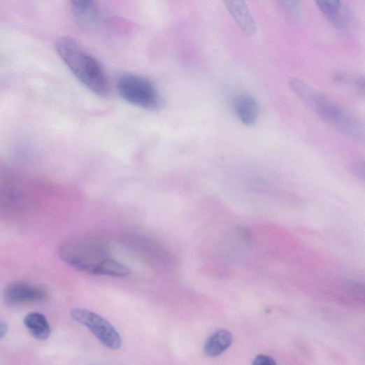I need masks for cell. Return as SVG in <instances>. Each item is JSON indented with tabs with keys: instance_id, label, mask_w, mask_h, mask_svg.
I'll use <instances>...</instances> for the list:
<instances>
[{
	"instance_id": "6da1fadb",
	"label": "cell",
	"mask_w": 365,
	"mask_h": 365,
	"mask_svg": "<svg viewBox=\"0 0 365 365\" xmlns=\"http://www.w3.org/2000/svg\"><path fill=\"white\" fill-rule=\"evenodd\" d=\"M289 87L324 121L347 134L360 140L364 138L362 120L338 103L319 92L299 79H292Z\"/></svg>"
},
{
	"instance_id": "7a4b0ae2",
	"label": "cell",
	"mask_w": 365,
	"mask_h": 365,
	"mask_svg": "<svg viewBox=\"0 0 365 365\" xmlns=\"http://www.w3.org/2000/svg\"><path fill=\"white\" fill-rule=\"evenodd\" d=\"M56 50L73 74L88 89L99 96H107L109 83L99 62L76 40L68 36L60 38Z\"/></svg>"
},
{
	"instance_id": "3957f363",
	"label": "cell",
	"mask_w": 365,
	"mask_h": 365,
	"mask_svg": "<svg viewBox=\"0 0 365 365\" xmlns=\"http://www.w3.org/2000/svg\"><path fill=\"white\" fill-rule=\"evenodd\" d=\"M61 259L76 270L97 275L101 264L111 258L106 246L95 240L73 239L59 248Z\"/></svg>"
},
{
	"instance_id": "277c9868",
	"label": "cell",
	"mask_w": 365,
	"mask_h": 365,
	"mask_svg": "<svg viewBox=\"0 0 365 365\" xmlns=\"http://www.w3.org/2000/svg\"><path fill=\"white\" fill-rule=\"evenodd\" d=\"M117 88L127 102L150 110L161 107L162 99L155 86L148 79L133 74L122 76Z\"/></svg>"
},
{
	"instance_id": "5b68a950",
	"label": "cell",
	"mask_w": 365,
	"mask_h": 365,
	"mask_svg": "<svg viewBox=\"0 0 365 365\" xmlns=\"http://www.w3.org/2000/svg\"><path fill=\"white\" fill-rule=\"evenodd\" d=\"M70 315L76 322L87 327L95 338L107 348H121L122 340L120 334L111 323L99 315L86 309L75 308L71 310Z\"/></svg>"
},
{
	"instance_id": "8992f818",
	"label": "cell",
	"mask_w": 365,
	"mask_h": 365,
	"mask_svg": "<svg viewBox=\"0 0 365 365\" xmlns=\"http://www.w3.org/2000/svg\"><path fill=\"white\" fill-rule=\"evenodd\" d=\"M48 297L45 289L25 282L9 285L4 293L5 301L11 306H19L45 301Z\"/></svg>"
},
{
	"instance_id": "52a82bcc",
	"label": "cell",
	"mask_w": 365,
	"mask_h": 365,
	"mask_svg": "<svg viewBox=\"0 0 365 365\" xmlns=\"http://www.w3.org/2000/svg\"><path fill=\"white\" fill-rule=\"evenodd\" d=\"M232 104L243 124L252 126L257 123L259 116V106L255 97L245 94H238L234 97Z\"/></svg>"
},
{
	"instance_id": "ba28073f",
	"label": "cell",
	"mask_w": 365,
	"mask_h": 365,
	"mask_svg": "<svg viewBox=\"0 0 365 365\" xmlns=\"http://www.w3.org/2000/svg\"><path fill=\"white\" fill-rule=\"evenodd\" d=\"M317 7L324 17L336 27L345 28L350 20V14L345 5L339 0H319Z\"/></svg>"
},
{
	"instance_id": "9c48e42d",
	"label": "cell",
	"mask_w": 365,
	"mask_h": 365,
	"mask_svg": "<svg viewBox=\"0 0 365 365\" xmlns=\"http://www.w3.org/2000/svg\"><path fill=\"white\" fill-rule=\"evenodd\" d=\"M224 3L232 17L245 34L252 36L257 31V24H255L245 2L241 1V0H227Z\"/></svg>"
},
{
	"instance_id": "30bf717a",
	"label": "cell",
	"mask_w": 365,
	"mask_h": 365,
	"mask_svg": "<svg viewBox=\"0 0 365 365\" xmlns=\"http://www.w3.org/2000/svg\"><path fill=\"white\" fill-rule=\"evenodd\" d=\"M233 336L227 330H218L210 336L204 345V352L209 357H217L224 353L232 345Z\"/></svg>"
},
{
	"instance_id": "8fae6325",
	"label": "cell",
	"mask_w": 365,
	"mask_h": 365,
	"mask_svg": "<svg viewBox=\"0 0 365 365\" xmlns=\"http://www.w3.org/2000/svg\"><path fill=\"white\" fill-rule=\"evenodd\" d=\"M24 324L28 332L36 340L45 341L50 336V325L42 313L28 314L24 319Z\"/></svg>"
},
{
	"instance_id": "7c38bea8",
	"label": "cell",
	"mask_w": 365,
	"mask_h": 365,
	"mask_svg": "<svg viewBox=\"0 0 365 365\" xmlns=\"http://www.w3.org/2000/svg\"><path fill=\"white\" fill-rule=\"evenodd\" d=\"M71 10L80 22L86 24L95 22L98 16V7L92 0H73Z\"/></svg>"
},
{
	"instance_id": "4fadbf2b",
	"label": "cell",
	"mask_w": 365,
	"mask_h": 365,
	"mask_svg": "<svg viewBox=\"0 0 365 365\" xmlns=\"http://www.w3.org/2000/svg\"><path fill=\"white\" fill-rule=\"evenodd\" d=\"M129 274V269L113 258L106 259L102 264L98 272L99 275L113 277H127Z\"/></svg>"
},
{
	"instance_id": "5bb4252c",
	"label": "cell",
	"mask_w": 365,
	"mask_h": 365,
	"mask_svg": "<svg viewBox=\"0 0 365 365\" xmlns=\"http://www.w3.org/2000/svg\"><path fill=\"white\" fill-rule=\"evenodd\" d=\"M336 80L341 83L347 84L355 87L357 91L364 94V78L359 75L354 76L352 74H348L345 72H339L336 75Z\"/></svg>"
},
{
	"instance_id": "9a60e30c",
	"label": "cell",
	"mask_w": 365,
	"mask_h": 365,
	"mask_svg": "<svg viewBox=\"0 0 365 365\" xmlns=\"http://www.w3.org/2000/svg\"><path fill=\"white\" fill-rule=\"evenodd\" d=\"M279 3L291 15L299 17L301 14V3L299 1H280Z\"/></svg>"
},
{
	"instance_id": "2e32d148",
	"label": "cell",
	"mask_w": 365,
	"mask_h": 365,
	"mask_svg": "<svg viewBox=\"0 0 365 365\" xmlns=\"http://www.w3.org/2000/svg\"><path fill=\"white\" fill-rule=\"evenodd\" d=\"M252 365H277L275 359L266 355H259L255 357Z\"/></svg>"
},
{
	"instance_id": "e0dca14e",
	"label": "cell",
	"mask_w": 365,
	"mask_h": 365,
	"mask_svg": "<svg viewBox=\"0 0 365 365\" xmlns=\"http://www.w3.org/2000/svg\"><path fill=\"white\" fill-rule=\"evenodd\" d=\"M8 331V324L5 322L0 320V341H1L6 336Z\"/></svg>"
}]
</instances>
